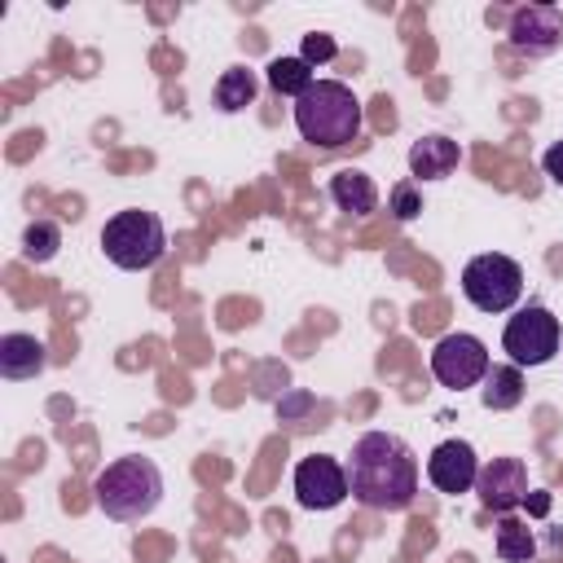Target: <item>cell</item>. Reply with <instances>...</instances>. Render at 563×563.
Listing matches in <instances>:
<instances>
[{
  "instance_id": "3957f363",
  "label": "cell",
  "mask_w": 563,
  "mask_h": 563,
  "mask_svg": "<svg viewBox=\"0 0 563 563\" xmlns=\"http://www.w3.org/2000/svg\"><path fill=\"white\" fill-rule=\"evenodd\" d=\"M92 497H97V506L106 510V519H114V523H141V519H150V515L158 510V501H163V471H158L154 457H141V453L114 457V462L97 475Z\"/></svg>"
},
{
  "instance_id": "5bb4252c",
  "label": "cell",
  "mask_w": 563,
  "mask_h": 563,
  "mask_svg": "<svg viewBox=\"0 0 563 563\" xmlns=\"http://www.w3.org/2000/svg\"><path fill=\"white\" fill-rule=\"evenodd\" d=\"M330 198H334V207H339V211H347V216L365 220V216L378 207V185H374L361 167H343V172H334V176H330Z\"/></svg>"
},
{
  "instance_id": "4fadbf2b",
  "label": "cell",
  "mask_w": 563,
  "mask_h": 563,
  "mask_svg": "<svg viewBox=\"0 0 563 563\" xmlns=\"http://www.w3.org/2000/svg\"><path fill=\"white\" fill-rule=\"evenodd\" d=\"M44 365H48V347H44L35 334L13 330V334L0 339V374H4L9 383H26V378L44 374Z\"/></svg>"
},
{
  "instance_id": "603a6c76",
  "label": "cell",
  "mask_w": 563,
  "mask_h": 563,
  "mask_svg": "<svg viewBox=\"0 0 563 563\" xmlns=\"http://www.w3.org/2000/svg\"><path fill=\"white\" fill-rule=\"evenodd\" d=\"M308 405H312V396H303V391H295V396H290L286 405H277V413H282V418L290 422V418H295V413H303Z\"/></svg>"
},
{
  "instance_id": "ffe728a7",
  "label": "cell",
  "mask_w": 563,
  "mask_h": 563,
  "mask_svg": "<svg viewBox=\"0 0 563 563\" xmlns=\"http://www.w3.org/2000/svg\"><path fill=\"white\" fill-rule=\"evenodd\" d=\"M387 211H391L396 220H413V216L422 211V194H418V185H413V180H396L391 194H387Z\"/></svg>"
},
{
  "instance_id": "2e32d148",
  "label": "cell",
  "mask_w": 563,
  "mask_h": 563,
  "mask_svg": "<svg viewBox=\"0 0 563 563\" xmlns=\"http://www.w3.org/2000/svg\"><path fill=\"white\" fill-rule=\"evenodd\" d=\"M484 409L493 413H506L515 405H523V369L519 365H493L484 374V391H479Z\"/></svg>"
},
{
  "instance_id": "44dd1931",
  "label": "cell",
  "mask_w": 563,
  "mask_h": 563,
  "mask_svg": "<svg viewBox=\"0 0 563 563\" xmlns=\"http://www.w3.org/2000/svg\"><path fill=\"white\" fill-rule=\"evenodd\" d=\"M334 40L330 35H321V31H312V35H303V48H299V57L308 62V66H325V62H334Z\"/></svg>"
},
{
  "instance_id": "6da1fadb",
  "label": "cell",
  "mask_w": 563,
  "mask_h": 563,
  "mask_svg": "<svg viewBox=\"0 0 563 563\" xmlns=\"http://www.w3.org/2000/svg\"><path fill=\"white\" fill-rule=\"evenodd\" d=\"M347 484L365 510H405L418 497V453L396 431H365L347 453Z\"/></svg>"
},
{
  "instance_id": "277c9868",
  "label": "cell",
  "mask_w": 563,
  "mask_h": 563,
  "mask_svg": "<svg viewBox=\"0 0 563 563\" xmlns=\"http://www.w3.org/2000/svg\"><path fill=\"white\" fill-rule=\"evenodd\" d=\"M101 251L114 268H128V273H141V268H154L167 251V229L154 211H141V207H128V211H114L101 229Z\"/></svg>"
},
{
  "instance_id": "d6986e66",
  "label": "cell",
  "mask_w": 563,
  "mask_h": 563,
  "mask_svg": "<svg viewBox=\"0 0 563 563\" xmlns=\"http://www.w3.org/2000/svg\"><path fill=\"white\" fill-rule=\"evenodd\" d=\"M57 251H62V229H57L53 220H31V224L22 229V255H26L31 264H48Z\"/></svg>"
},
{
  "instance_id": "ba28073f",
  "label": "cell",
  "mask_w": 563,
  "mask_h": 563,
  "mask_svg": "<svg viewBox=\"0 0 563 563\" xmlns=\"http://www.w3.org/2000/svg\"><path fill=\"white\" fill-rule=\"evenodd\" d=\"M352 493L347 484V466L330 453H312V457H299L295 466V497L303 510H334L343 497Z\"/></svg>"
},
{
  "instance_id": "8fae6325",
  "label": "cell",
  "mask_w": 563,
  "mask_h": 563,
  "mask_svg": "<svg viewBox=\"0 0 563 563\" xmlns=\"http://www.w3.org/2000/svg\"><path fill=\"white\" fill-rule=\"evenodd\" d=\"M427 479H431L440 493H449V497L471 493L475 479H479V457H475V449H471L466 440H444V444H435L431 457H427Z\"/></svg>"
},
{
  "instance_id": "e0dca14e",
  "label": "cell",
  "mask_w": 563,
  "mask_h": 563,
  "mask_svg": "<svg viewBox=\"0 0 563 563\" xmlns=\"http://www.w3.org/2000/svg\"><path fill=\"white\" fill-rule=\"evenodd\" d=\"M264 79H268V88L277 92V97H303L317 79H312V66L303 62V57H273L268 66H264Z\"/></svg>"
},
{
  "instance_id": "7c38bea8",
  "label": "cell",
  "mask_w": 563,
  "mask_h": 563,
  "mask_svg": "<svg viewBox=\"0 0 563 563\" xmlns=\"http://www.w3.org/2000/svg\"><path fill=\"white\" fill-rule=\"evenodd\" d=\"M457 158H462V150H457V141L444 136V132H427L422 141L409 145V172H413L418 180H444V176H453Z\"/></svg>"
},
{
  "instance_id": "ac0fdd59",
  "label": "cell",
  "mask_w": 563,
  "mask_h": 563,
  "mask_svg": "<svg viewBox=\"0 0 563 563\" xmlns=\"http://www.w3.org/2000/svg\"><path fill=\"white\" fill-rule=\"evenodd\" d=\"M532 554H537L532 528L519 523V519H510V515H501V523H497V559L501 563H528Z\"/></svg>"
},
{
  "instance_id": "52a82bcc",
  "label": "cell",
  "mask_w": 563,
  "mask_h": 563,
  "mask_svg": "<svg viewBox=\"0 0 563 563\" xmlns=\"http://www.w3.org/2000/svg\"><path fill=\"white\" fill-rule=\"evenodd\" d=\"M488 369H493V361H488L484 339H475L466 330H453L431 347V374L440 387H453V391L475 387V383H484Z\"/></svg>"
},
{
  "instance_id": "8992f818",
  "label": "cell",
  "mask_w": 563,
  "mask_h": 563,
  "mask_svg": "<svg viewBox=\"0 0 563 563\" xmlns=\"http://www.w3.org/2000/svg\"><path fill=\"white\" fill-rule=\"evenodd\" d=\"M559 339H563V330H559V317L545 308V303H523L510 321H506V330H501V347L510 352V365H545V361H554V352H559Z\"/></svg>"
},
{
  "instance_id": "7402d4cb",
  "label": "cell",
  "mask_w": 563,
  "mask_h": 563,
  "mask_svg": "<svg viewBox=\"0 0 563 563\" xmlns=\"http://www.w3.org/2000/svg\"><path fill=\"white\" fill-rule=\"evenodd\" d=\"M541 167H545V176H550L554 185H563V141H554V145L545 150V158H541Z\"/></svg>"
},
{
  "instance_id": "9c48e42d",
  "label": "cell",
  "mask_w": 563,
  "mask_h": 563,
  "mask_svg": "<svg viewBox=\"0 0 563 563\" xmlns=\"http://www.w3.org/2000/svg\"><path fill=\"white\" fill-rule=\"evenodd\" d=\"M475 493H479V506L493 510V515H510L515 506H523L528 501V466H523V457H488L479 466Z\"/></svg>"
},
{
  "instance_id": "9a60e30c",
  "label": "cell",
  "mask_w": 563,
  "mask_h": 563,
  "mask_svg": "<svg viewBox=\"0 0 563 563\" xmlns=\"http://www.w3.org/2000/svg\"><path fill=\"white\" fill-rule=\"evenodd\" d=\"M255 92H260L255 70H251V66H229V70L216 79L211 101H216L220 114H238V110H246V106L255 101Z\"/></svg>"
},
{
  "instance_id": "30bf717a",
  "label": "cell",
  "mask_w": 563,
  "mask_h": 563,
  "mask_svg": "<svg viewBox=\"0 0 563 563\" xmlns=\"http://www.w3.org/2000/svg\"><path fill=\"white\" fill-rule=\"evenodd\" d=\"M510 48L528 57H550L563 44V13L554 4H523L510 13Z\"/></svg>"
},
{
  "instance_id": "7a4b0ae2",
  "label": "cell",
  "mask_w": 563,
  "mask_h": 563,
  "mask_svg": "<svg viewBox=\"0 0 563 563\" xmlns=\"http://www.w3.org/2000/svg\"><path fill=\"white\" fill-rule=\"evenodd\" d=\"M361 123H365V110H361L356 92L339 79H317L295 101V128L308 145H321V150L352 145L361 136Z\"/></svg>"
},
{
  "instance_id": "5b68a950",
  "label": "cell",
  "mask_w": 563,
  "mask_h": 563,
  "mask_svg": "<svg viewBox=\"0 0 563 563\" xmlns=\"http://www.w3.org/2000/svg\"><path fill=\"white\" fill-rule=\"evenodd\" d=\"M462 295L479 308V312H506L519 303L523 295V268L510 260V255H475L466 268H462Z\"/></svg>"
}]
</instances>
